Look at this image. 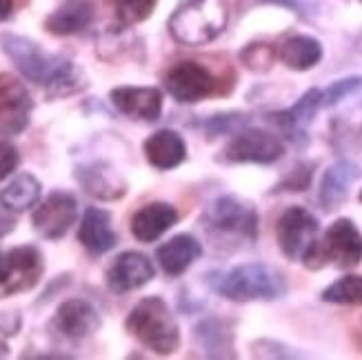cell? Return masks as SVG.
<instances>
[{
  "label": "cell",
  "instance_id": "6da1fadb",
  "mask_svg": "<svg viewBox=\"0 0 362 360\" xmlns=\"http://www.w3.org/2000/svg\"><path fill=\"white\" fill-rule=\"evenodd\" d=\"M0 47L16 65V69L27 81L45 87L49 98L69 96V93L81 91L87 85L83 71L71 60L45 54L34 40L7 31V34H0Z\"/></svg>",
  "mask_w": 362,
  "mask_h": 360
},
{
  "label": "cell",
  "instance_id": "7a4b0ae2",
  "mask_svg": "<svg viewBox=\"0 0 362 360\" xmlns=\"http://www.w3.org/2000/svg\"><path fill=\"white\" fill-rule=\"evenodd\" d=\"M211 287L233 303L276 301L287 294L282 274L264 262H243L218 278H211Z\"/></svg>",
  "mask_w": 362,
  "mask_h": 360
},
{
  "label": "cell",
  "instance_id": "3957f363",
  "mask_svg": "<svg viewBox=\"0 0 362 360\" xmlns=\"http://www.w3.org/2000/svg\"><path fill=\"white\" fill-rule=\"evenodd\" d=\"M124 327L138 342L160 356H169L180 347L178 323L169 305L158 296H149L136 303L124 320Z\"/></svg>",
  "mask_w": 362,
  "mask_h": 360
},
{
  "label": "cell",
  "instance_id": "277c9868",
  "mask_svg": "<svg viewBox=\"0 0 362 360\" xmlns=\"http://www.w3.org/2000/svg\"><path fill=\"white\" fill-rule=\"evenodd\" d=\"M227 21V0H187L169 18V31L180 45L200 47L223 34Z\"/></svg>",
  "mask_w": 362,
  "mask_h": 360
},
{
  "label": "cell",
  "instance_id": "5b68a950",
  "mask_svg": "<svg viewBox=\"0 0 362 360\" xmlns=\"http://www.w3.org/2000/svg\"><path fill=\"white\" fill-rule=\"evenodd\" d=\"M362 260V236L349 218H338L329 225L322 240H316L305 254L303 262L309 269H322L325 265H336L338 269H351Z\"/></svg>",
  "mask_w": 362,
  "mask_h": 360
},
{
  "label": "cell",
  "instance_id": "8992f818",
  "mask_svg": "<svg viewBox=\"0 0 362 360\" xmlns=\"http://www.w3.org/2000/svg\"><path fill=\"white\" fill-rule=\"evenodd\" d=\"M204 223L218 236L251 243L258 233V211L238 196H220L204 209Z\"/></svg>",
  "mask_w": 362,
  "mask_h": 360
},
{
  "label": "cell",
  "instance_id": "52a82bcc",
  "mask_svg": "<svg viewBox=\"0 0 362 360\" xmlns=\"http://www.w3.org/2000/svg\"><path fill=\"white\" fill-rule=\"evenodd\" d=\"M45 274V258L34 245L13 247L0 260V298L31 291Z\"/></svg>",
  "mask_w": 362,
  "mask_h": 360
},
{
  "label": "cell",
  "instance_id": "ba28073f",
  "mask_svg": "<svg viewBox=\"0 0 362 360\" xmlns=\"http://www.w3.org/2000/svg\"><path fill=\"white\" fill-rule=\"evenodd\" d=\"M318 221L311 211L305 207H289L278 218L276 225V238L280 245V252L289 260H300L311 249V245L318 238Z\"/></svg>",
  "mask_w": 362,
  "mask_h": 360
},
{
  "label": "cell",
  "instance_id": "9c48e42d",
  "mask_svg": "<svg viewBox=\"0 0 362 360\" xmlns=\"http://www.w3.org/2000/svg\"><path fill=\"white\" fill-rule=\"evenodd\" d=\"M34 100L21 78L0 71V136H18L29 127Z\"/></svg>",
  "mask_w": 362,
  "mask_h": 360
},
{
  "label": "cell",
  "instance_id": "30bf717a",
  "mask_svg": "<svg viewBox=\"0 0 362 360\" xmlns=\"http://www.w3.org/2000/svg\"><path fill=\"white\" fill-rule=\"evenodd\" d=\"M78 218V200L69 192H52L31 216L38 236L45 240H60Z\"/></svg>",
  "mask_w": 362,
  "mask_h": 360
},
{
  "label": "cell",
  "instance_id": "8fae6325",
  "mask_svg": "<svg viewBox=\"0 0 362 360\" xmlns=\"http://www.w3.org/2000/svg\"><path fill=\"white\" fill-rule=\"evenodd\" d=\"M225 161L229 163H258L272 165L282 158L285 145L282 140L262 129H243L225 147Z\"/></svg>",
  "mask_w": 362,
  "mask_h": 360
},
{
  "label": "cell",
  "instance_id": "7c38bea8",
  "mask_svg": "<svg viewBox=\"0 0 362 360\" xmlns=\"http://www.w3.org/2000/svg\"><path fill=\"white\" fill-rule=\"evenodd\" d=\"M167 91L182 105H194L207 98L216 89V81L207 67L198 65V62L185 60L174 65L165 76Z\"/></svg>",
  "mask_w": 362,
  "mask_h": 360
},
{
  "label": "cell",
  "instance_id": "4fadbf2b",
  "mask_svg": "<svg viewBox=\"0 0 362 360\" xmlns=\"http://www.w3.org/2000/svg\"><path fill=\"white\" fill-rule=\"evenodd\" d=\"M156 276L153 262L140 252H122L114 258L105 274L107 287L114 294H129L151 283Z\"/></svg>",
  "mask_w": 362,
  "mask_h": 360
},
{
  "label": "cell",
  "instance_id": "5bb4252c",
  "mask_svg": "<svg viewBox=\"0 0 362 360\" xmlns=\"http://www.w3.org/2000/svg\"><path fill=\"white\" fill-rule=\"evenodd\" d=\"M54 332L67 340H83L100 330V314L85 298L65 301L52 320Z\"/></svg>",
  "mask_w": 362,
  "mask_h": 360
},
{
  "label": "cell",
  "instance_id": "9a60e30c",
  "mask_svg": "<svg viewBox=\"0 0 362 360\" xmlns=\"http://www.w3.org/2000/svg\"><path fill=\"white\" fill-rule=\"evenodd\" d=\"M76 180L98 200H118L127 194V182L105 161H89L76 167Z\"/></svg>",
  "mask_w": 362,
  "mask_h": 360
},
{
  "label": "cell",
  "instance_id": "2e32d148",
  "mask_svg": "<svg viewBox=\"0 0 362 360\" xmlns=\"http://www.w3.org/2000/svg\"><path fill=\"white\" fill-rule=\"evenodd\" d=\"M122 116L153 122L163 114V93L156 87H116L109 93Z\"/></svg>",
  "mask_w": 362,
  "mask_h": 360
},
{
  "label": "cell",
  "instance_id": "e0dca14e",
  "mask_svg": "<svg viewBox=\"0 0 362 360\" xmlns=\"http://www.w3.org/2000/svg\"><path fill=\"white\" fill-rule=\"evenodd\" d=\"M78 243L91 256H103L112 252L118 243V233L112 227V214L100 207H87L78 227Z\"/></svg>",
  "mask_w": 362,
  "mask_h": 360
},
{
  "label": "cell",
  "instance_id": "ac0fdd59",
  "mask_svg": "<svg viewBox=\"0 0 362 360\" xmlns=\"http://www.w3.org/2000/svg\"><path fill=\"white\" fill-rule=\"evenodd\" d=\"M362 176V171L356 163L351 161H338L325 171V176L320 180V194L318 200L325 211H334L340 205H344V200L349 198L351 185Z\"/></svg>",
  "mask_w": 362,
  "mask_h": 360
},
{
  "label": "cell",
  "instance_id": "d6986e66",
  "mask_svg": "<svg viewBox=\"0 0 362 360\" xmlns=\"http://www.w3.org/2000/svg\"><path fill=\"white\" fill-rule=\"evenodd\" d=\"M178 223L176 207L167 205V202H149V205L140 207L132 218V233L140 243H153L158 240L165 231H169Z\"/></svg>",
  "mask_w": 362,
  "mask_h": 360
},
{
  "label": "cell",
  "instance_id": "ffe728a7",
  "mask_svg": "<svg viewBox=\"0 0 362 360\" xmlns=\"http://www.w3.org/2000/svg\"><path fill=\"white\" fill-rule=\"evenodd\" d=\"M202 247L200 243L189 236V233H178L171 240H167L165 245H160L156 249V260L163 267V272L171 278L182 276L192 265L200 258Z\"/></svg>",
  "mask_w": 362,
  "mask_h": 360
},
{
  "label": "cell",
  "instance_id": "44dd1931",
  "mask_svg": "<svg viewBox=\"0 0 362 360\" xmlns=\"http://www.w3.org/2000/svg\"><path fill=\"white\" fill-rule=\"evenodd\" d=\"M93 13L96 9L91 0H67L65 5L47 16L45 29L54 36H74L91 25Z\"/></svg>",
  "mask_w": 362,
  "mask_h": 360
},
{
  "label": "cell",
  "instance_id": "7402d4cb",
  "mask_svg": "<svg viewBox=\"0 0 362 360\" xmlns=\"http://www.w3.org/2000/svg\"><path fill=\"white\" fill-rule=\"evenodd\" d=\"M145 156L151 167L167 171L178 167L187 158V147L180 134L171 129H160L145 140Z\"/></svg>",
  "mask_w": 362,
  "mask_h": 360
},
{
  "label": "cell",
  "instance_id": "603a6c76",
  "mask_svg": "<svg viewBox=\"0 0 362 360\" xmlns=\"http://www.w3.org/2000/svg\"><path fill=\"white\" fill-rule=\"evenodd\" d=\"M320 107H322V91L309 89L293 107L285 109L280 114H274V122L289 138H300L307 134V127L313 122V116L318 114Z\"/></svg>",
  "mask_w": 362,
  "mask_h": 360
},
{
  "label": "cell",
  "instance_id": "cb8c5ba5",
  "mask_svg": "<svg viewBox=\"0 0 362 360\" xmlns=\"http://www.w3.org/2000/svg\"><path fill=\"white\" fill-rule=\"evenodd\" d=\"M276 54L285 67L293 71H309L322 60V45L311 36L296 34L282 40Z\"/></svg>",
  "mask_w": 362,
  "mask_h": 360
},
{
  "label": "cell",
  "instance_id": "d4e9b609",
  "mask_svg": "<svg viewBox=\"0 0 362 360\" xmlns=\"http://www.w3.org/2000/svg\"><path fill=\"white\" fill-rule=\"evenodd\" d=\"M194 338L198 347L211 358H233V332L220 318H204L196 325Z\"/></svg>",
  "mask_w": 362,
  "mask_h": 360
},
{
  "label": "cell",
  "instance_id": "484cf974",
  "mask_svg": "<svg viewBox=\"0 0 362 360\" xmlns=\"http://www.w3.org/2000/svg\"><path fill=\"white\" fill-rule=\"evenodd\" d=\"M40 194H42L40 180L34 174H21L0 192V205L13 214H23L38 205Z\"/></svg>",
  "mask_w": 362,
  "mask_h": 360
},
{
  "label": "cell",
  "instance_id": "4316f807",
  "mask_svg": "<svg viewBox=\"0 0 362 360\" xmlns=\"http://www.w3.org/2000/svg\"><path fill=\"white\" fill-rule=\"evenodd\" d=\"M320 298L332 305H362V276H342L329 285Z\"/></svg>",
  "mask_w": 362,
  "mask_h": 360
},
{
  "label": "cell",
  "instance_id": "83f0119b",
  "mask_svg": "<svg viewBox=\"0 0 362 360\" xmlns=\"http://www.w3.org/2000/svg\"><path fill=\"white\" fill-rule=\"evenodd\" d=\"M116 16L122 25H136L149 18L156 0H114Z\"/></svg>",
  "mask_w": 362,
  "mask_h": 360
},
{
  "label": "cell",
  "instance_id": "f1b7e54d",
  "mask_svg": "<svg viewBox=\"0 0 362 360\" xmlns=\"http://www.w3.org/2000/svg\"><path fill=\"white\" fill-rule=\"evenodd\" d=\"M240 58L247 65V69H251V71H267L274 65V60L278 58V54L272 50L269 45H249L247 50L240 54Z\"/></svg>",
  "mask_w": 362,
  "mask_h": 360
},
{
  "label": "cell",
  "instance_id": "f546056e",
  "mask_svg": "<svg viewBox=\"0 0 362 360\" xmlns=\"http://www.w3.org/2000/svg\"><path fill=\"white\" fill-rule=\"evenodd\" d=\"M313 163H298L289 174L282 178V182L276 187L278 192H305L311 185V176H313Z\"/></svg>",
  "mask_w": 362,
  "mask_h": 360
},
{
  "label": "cell",
  "instance_id": "4dcf8cb0",
  "mask_svg": "<svg viewBox=\"0 0 362 360\" xmlns=\"http://www.w3.org/2000/svg\"><path fill=\"white\" fill-rule=\"evenodd\" d=\"M362 89V78L354 76V78H342V81H336L334 85H329L322 91V107H332L338 105L342 98L351 96V93Z\"/></svg>",
  "mask_w": 362,
  "mask_h": 360
},
{
  "label": "cell",
  "instance_id": "1f68e13d",
  "mask_svg": "<svg viewBox=\"0 0 362 360\" xmlns=\"http://www.w3.org/2000/svg\"><path fill=\"white\" fill-rule=\"evenodd\" d=\"M18 163H21L18 149H16L9 140H0V182L13 174Z\"/></svg>",
  "mask_w": 362,
  "mask_h": 360
},
{
  "label": "cell",
  "instance_id": "d6a6232c",
  "mask_svg": "<svg viewBox=\"0 0 362 360\" xmlns=\"http://www.w3.org/2000/svg\"><path fill=\"white\" fill-rule=\"evenodd\" d=\"M245 124V118H240L238 114H229V116H214L207 124H204V129H209V134H231Z\"/></svg>",
  "mask_w": 362,
  "mask_h": 360
},
{
  "label": "cell",
  "instance_id": "836d02e7",
  "mask_svg": "<svg viewBox=\"0 0 362 360\" xmlns=\"http://www.w3.org/2000/svg\"><path fill=\"white\" fill-rule=\"evenodd\" d=\"M16 229V218H13V211H9L7 207L0 205V238L7 236Z\"/></svg>",
  "mask_w": 362,
  "mask_h": 360
},
{
  "label": "cell",
  "instance_id": "e575fe53",
  "mask_svg": "<svg viewBox=\"0 0 362 360\" xmlns=\"http://www.w3.org/2000/svg\"><path fill=\"white\" fill-rule=\"evenodd\" d=\"M13 11V3L11 0H0V21H7Z\"/></svg>",
  "mask_w": 362,
  "mask_h": 360
},
{
  "label": "cell",
  "instance_id": "d590c367",
  "mask_svg": "<svg viewBox=\"0 0 362 360\" xmlns=\"http://www.w3.org/2000/svg\"><path fill=\"white\" fill-rule=\"evenodd\" d=\"M5 356H9V345L5 340H0V358H5Z\"/></svg>",
  "mask_w": 362,
  "mask_h": 360
},
{
  "label": "cell",
  "instance_id": "8d00e7d4",
  "mask_svg": "<svg viewBox=\"0 0 362 360\" xmlns=\"http://www.w3.org/2000/svg\"><path fill=\"white\" fill-rule=\"evenodd\" d=\"M360 202H362V192H360Z\"/></svg>",
  "mask_w": 362,
  "mask_h": 360
},
{
  "label": "cell",
  "instance_id": "74e56055",
  "mask_svg": "<svg viewBox=\"0 0 362 360\" xmlns=\"http://www.w3.org/2000/svg\"><path fill=\"white\" fill-rule=\"evenodd\" d=\"M360 3H362V0H360Z\"/></svg>",
  "mask_w": 362,
  "mask_h": 360
}]
</instances>
